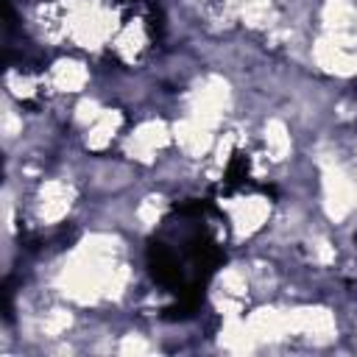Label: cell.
Listing matches in <instances>:
<instances>
[{"label": "cell", "mask_w": 357, "mask_h": 357, "mask_svg": "<svg viewBox=\"0 0 357 357\" xmlns=\"http://www.w3.org/2000/svg\"><path fill=\"white\" fill-rule=\"evenodd\" d=\"M220 262V240L209 223L204 204L184 206L165 220L159 237L151 243V273L170 293L190 298L201 290Z\"/></svg>", "instance_id": "obj_1"}, {"label": "cell", "mask_w": 357, "mask_h": 357, "mask_svg": "<svg viewBox=\"0 0 357 357\" xmlns=\"http://www.w3.org/2000/svg\"><path fill=\"white\" fill-rule=\"evenodd\" d=\"M117 3H145V0H117Z\"/></svg>", "instance_id": "obj_2"}]
</instances>
